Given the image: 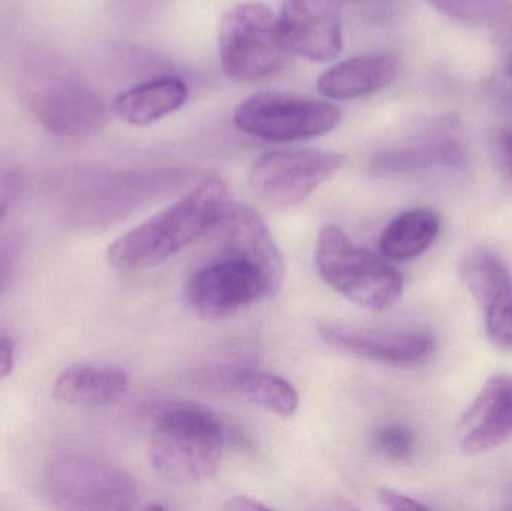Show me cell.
Listing matches in <instances>:
<instances>
[{
    "instance_id": "14",
    "label": "cell",
    "mask_w": 512,
    "mask_h": 511,
    "mask_svg": "<svg viewBox=\"0 0 512 511\" xmlns=\"http://www.w3.org/2000/svg\"><path fill=\"white\" fill-rule=\"evenodd\" d=\"M460 450L475 456L512 438V377L496 375L484 384L459 423Z\"/></svg>"
},
{
    "instance_id": "8",
    "label": "cell",
    "mask_w": 512,
    "mask_h": 511,
    "mask_svg": "<svg viewBox=\"0 0 512 511\" xmlns=\"http://www.w3.org/2000/svg\"><path fill=\"white\" fill-rule=\"evenodd\" d=\"M345 161V155L327 150H273L256 159L249 171V186L271 206L295 207L333 179Z\"/></svg>"
},
{
    "instance_id": "26",
    "label": "cell",
    "mask_w": 512,
    "mask_h": 511,
    "mask_svg": "<svg viewBox=\"0 0 512 511\" xmlns=\"http://www.w3.org/2000/svg\"><path fill=\"white\" fill-rule=\"evenodd\" d=\"M18 182L14 174L0 170V221L8 213L15 195H17Z\"/></svg>"
},
{
    "instance_id": "24",
    "label": "cell",
    "mask_w": 512,
    "mask_h": 511,
    "mask_svg": "<svg viewBox=\"0 0 512 511\" xmlns=\"http://www.w3.org/2000/svg\"><path fill=\"white\" fill-rule=\"evenodd\" d=\"M495 45L499 60L512 77V6L495 18Z\"/></svg>"
},
{
    "instance_id": "23",
    "label": "cell",
    "mask_w": 512,
    "mask_h": 511,
    "mask_svg": "<svg viewBox=\"0 0 512 511\" xmlns=\"http://www.w3.org/2000/svg\"><path fill=\"white\" fill-rule=\"evenodd\" d=\"M375 447L385 459L391 462H406L415 452V435L402 425H387L375 434Z\"/></svg>"
},
{
    "instance_id": "29",
    "label": "cell",
    "mask_w": 512,
    "mask_h": 511,
    "mask_svg": "<svg viewBox=\"0 0 512 511\" xmlns=\"http://www.w3.org/2000/svg\"><path fill=\"white\" fill-rule=\"evenodd\" d=\"M499 150H501L502 164L512 177V129H504L499 134Z\"/></svg>"
},
{
    "instance_id": "17",
    "label": "cell",
    "mask_w": 512,
    "mask_h": 511,
    "mask_svg": "<svg viewBox=\"0 0 512 511\" xmlns=\"http://www.w3.org/2000/svg\"><path fill=\"white\" fill-rule=\"evenodd\" d=\"M188 96V86L180 78H155L120 93L113 111L129 125L149 126L180 110Z\"/></svg>"
},
{
    "instance_id": "3",
    "label": "cell",
    "mask_w": 512,
    "mask_h": 511,
    "mask_svg": "<svg viewBox=\"0 0 512 511\" xmlns=\"http://www.w3.org/2000/svg\"><path fill=\"white\" fill-rule=\"evenodd\" d=\"M23 96L39 125L60 137L89 134L107 119L102 96L65 63L48 54H36L24 65Z\"/></svg>"
},
{
    "instance_id": "21",
    "label": "cell",
    "mask_w": 512,
    "mask_h": 511,
    "mask_svg": "<svg viewBox=\"0 0 512 511\" xmlns=\"http://www.w3.org/2000/svg\"><path fill=\"white\" fill-rule=\"evenodd\" d=\"M233 383L248 401L274 416H294L300 405L295 387L271 372L243 369L234 375Z\"/></svg>"
},
{
    "instance_id": "13",
    "label": "cell",
    "mask_w": 512,
    "mask_h": 511,
    "mask_svg": "<svg viewBox=\"0 0 512 511\" xmlns=\"http://www.w3.org/2000/svg\"><path fill=\"white\" fill-rule=\"evenodd\" d=\"M215 228L221 230L225 257L256 267L276 296L285 279V263L264 219L251 207L233 200Z\"/></svg>"
},
{
    "instance_id": "5",
    "label": "cell",
    "mask_w": 512,
    "mask_h": 511,
    "mask_svg": "<svg viewBox=\"0 0 512 511\" xmlns=\"http://www.w3.org/2000/svg\"><path fill=\"white\" fill-rule=\"evenodd\" d=\"M219 57L228 77L256 83L285 65L289 48L279 15L261 2H243L225 12L219 24Z\"/></svg>"
},
{
    "instance_id": "2",
    "label": "cell",
    "mask_w": 512,
    "mask_h": 511,
    "mask_svg": "<svg viewBox=\"0 0 512 511\" xmlns=\"http://www.w3.org/2000/svg\"><path fill=\"white\" fill-rule=\"evenodd\" d=\"M227 431L207 408L171 402L156 413L150 438L153 470L171 483L195 485L218 473Z\"/></svg>"
},
{
    "instance_id": "20",
    "label": "cell",
    "mask_w": 512,
    "mask_h": 511,
    "mask_svg": "<svg viewBox=\"0 0 512 511\" xmlns=\"http://www.w3.org/2000/svg\"><path fill=\"white\" fill-rule=\"evenodd\" d=\"M463 162H465V156L457 144L441 141V143L424 144V146L385 153L373 161L372 167L376 173L405 174L433 170V168L456 170L463 167Z\"/></svg>"
},
{
    "instance_id": "9",
    "label": "cell",
    "mask_w": 512,
    "mask_h": 511,
    "mask_svg": "<svg viewBox=\"0 0 512 511\" xmlns=\"http://www.w3.org/2000/svg\"><path fill=\"white\" fill-rule=\"evenodd\" d=\"M155 182L152 174L132 171L83 174L72 183L66 198V219L80 228L113 224L134 209Z\"/></svg>"
},
{
    "instance_id": "7",
    "label": "cell",
    "mask_w": 512,
    "mask_h": 511,
    "mask_svg": "<svg viewBox=\"0 0 512 511\" xmlns=\"http://www.w3.org/2000/svg\"><path fill=\"white\" fill-rule=\"evenodd\" d=\"M342 113L321 99L283 92L256 93L234 114L240 131L270 143H294L328 134L339 126Z\"/></svg>"
},
{
    "instance_id": "25",
    "label": "cell",
    "mask_w": 512,
    "mask_h": 511,
    "mask_svg": "<svg viewBox=\"0 0 512 511\" xmlns=\"http://www.w3.org/2000/svg\"><path fill=\"white\" fill-rule=\"evenodd\" d=\"M379 501L384 504L387 509L396 511H418L429 510V507L424 506L420 501L402 494V492L391 491V489H381L378 492Z\"/></svg>"
},
{
    "instance_id": "11",
    "label": "cell",
    "mask_w": 512,
    "mask_h": 511,
    "mask_svg": "<svg viewBox=\"0 0 512 511\" xmlns=\"http://www.w3.org/2000/svg\"><path fill=\"white\" fill-rule=\"evenodd\" d=\"M319 335L330 347L372 362L411 365L429 357L435 348L432 333L412 327H361L324 323Z\"/></svg>"
},
{
    "instance_id": "32",
    "label": "cell",
    "mask_w": 512,
    "mask_h": 511,
    "mask_svg": "<svg viewBox=\"0 0 512 511\" xmlns=\"http://www.w3.org/2000/svg\"><path fill=\"white\" fill-rule=\"evenodd\" d=\"M511 297H512V293H511Z\"/></svg>"
},
{
    "instance_id": "31",
    "label": "cell",
    "mask_w": 512,
    "mask_h": 511,
    "mask_svg": "<svg viewBox=\"0 0 512 511\" xmlns=\"http://www.w3.org/2000/svg\"><path fill=\"white\" fill-rule=\"evenodd\" d=\"M397 0H342L343 6L348 5V3H355L358 6H366V8H387V6L393 5Z\"/></svg>"
},
{
    "instance_id": "18",
    "label": "cell",
    "mask_w": 512,
    "mask_h": 511,
    "mask_svg": "<svg viewBox=\"0 0 512 511\" xmlns=\"http://www.w3.org/2000/svg\"><path fill=\"white\" fill-rule=\"evenodd\" d=\"M441 231V218L430 209H411L388 224L379 240L387 260L406 261L423 255Z\"/></svg>"
},
{
    "instance_id": "16",
    "label": "cell",
    "mask_w": 512,
    "mask_h": 511,
    "mask_svg": "<svg viewBox=\"0 0 512 511\" xmlns=\"http://www.w3.org/2000/svg\"><path fill=\"white\" fill-rule=\"evenodd\" d=\"M128 390V372L108 365L71 366L53 387L57 401L83 408L111 407L122 401Z\"/></svg>"
},
{
    "instance_id": "28",
    "label": "cell",
    "mask_w": 512,
    "mask_h": 511,
    "mask_svg": "<svg viewBox=\"0 0 512 511\" xmlns=\"http://www.w3.org/2000/svg\"><path fill=\"white\" fill-rule=\"evenodd\" d=\"M15 345L11 338H0V378L8 377L14 368Z\"/></svg>"
},
{
    "instance_id": "4",
    "label": "cell",
    "mask_w": 512,
    "mask_h": 511,
    "mask_svg": "<svg viewBox=\"0 0 512 511\" xmlns=\"http://www.w3.org/2000/svg\"><path fill=\"white\" fill-rule=\"evenodd\" d=\"M315 263L328 287L361 308L385 311L402 297V273L355 245L336 225H325L319 231Z\"/></svg>"
},
{
    "instance_id": "1",
    "label": "cell",
    "mask_w": 512,
    "mask_h": 511,
    "mask_svg": "<svg viewBox=\"0 0 512 511\" xmlns=\"http://www.w3.org/2000/svg\"><path fill=\"white\" fill-rule=\"evenodd\" d=\"M231 201L228 186L222 180H206L123 234L108 249V261L120 272H141L158 266L215 230Z\"/></svg>"
},
{
    "instance_id": "30",
    "label": "cell",
    "mask_w": 512,
    "mask_h": 511,
    "mask_svg": "<svg viewBox=\"0 0 512 511\" xmlns=\"http://www.w3.org/2000/svg\"><path fill=\"white\" fill-rule=\"evenodd\" d=\"M12 275V264L9 260L8 255L0 252V297L5 293L8 288L9 282H11Z\"/></svg>"
},
{
    "instance_id": "6",
    "label": "cell",
    "mask_w": 512,
    "mask_h": 511,
    "mask_svg": "<svg viewBox=\"0 0 512 511\" xmlns=\"http://www.w3.org/2000/svg\"><path fill=\"white\" fill-rule=\"evenodd\" d=\"M45 497L59 509L122 511L134 507L137 485L122 468L84 455H62L42 476Z\"/></svg>"
},
{
    "instance_id": "27",
    "label": "cell",
    "mask_w": 512,
    "mask_h": 511,
    "mask_svg": "<svg viewBox=\"0 0 512 511\" xmlns=\"http://www.w3.org/2000/svg\"><path fill=\"white\" fill-rule=\"evenodd\" d=\"M224 509L230 511H265L271 510V507L255 500V498L248 497V495H237V497L230 498L225 503Z\"/></svg>"
},
{
    "instance_id": "12",
    "label": "cell",
    "mask_w": 512,
    "mask_h": 511,
    "mask_svg": "<svg viewBox=\"0 0 512 511\" xmlns=\"http://www.w3.org/2000/svg\"><path fill=\"white\" fill-rule=\"evenodd\" d=\"M342 0H285L280 29L289 51L313 62L333 60L342 50Z\"/></svg>"
},
{
    "instance_id": "15",
    "label": "cell",
    "mask_w": 512,
    "mask_h": 511,
    "mask_svg": "<svg viewBox=\"0 0 512 511\" xmlns=\"http://www.w3.org/2000/svg\"><path fill=\"white\" fill-rule=\"evenodd\" d=\"M399 60L393 54H366L352 57L328 68L319 77L318 90L336 101L363 98L393 83Z\"/></svg>"
},
{
    "instance_id": "19",
    "label": "cell",
    "mask_w": 512,
    "mask_h": 511,
    "mask_svg": "<svg viewBox=\"0 0 512 511\" xmlns=\"http://www.w3.org/2000/svg\"><path fill=\"white\" fill-rule=\"evenodd\" d=\"M459 275L466 290L484 312L512 290L510 272L504 261L486 248L466 252L460 260Z\"/></svg>"
},
{
    "instance_id": "22",
    "label": "cell",
    "mask_w": 512,
    "mask_h": 511,
    "mask_svg": "<svg viewBox=\"0 0 512 511\" xmlns=\"http://www.w3.org/2000/svg\"><path fill=\"white\" fill-rule=\"evenodd\" d=\"M436 9L463 21L495 20L512 0H429Z\"/></svg>"
},
{
    "instance_id": "10",
    "label": "cell",
    "mask_w": 512,
    "mask_h": 511,
    "mask_svg": "<svg viewBox=\"0 0 512 511\" xmlns=\"http://www.w3.org/2000/svg\"><path fill=\"white\" fill-rule=\"evenodd\" d=\"M274 297L265 276L252 264L225 257L198 270L188 284V302L203 320L230 317L240 309Z\"/></svg>"
}]
</instances>
